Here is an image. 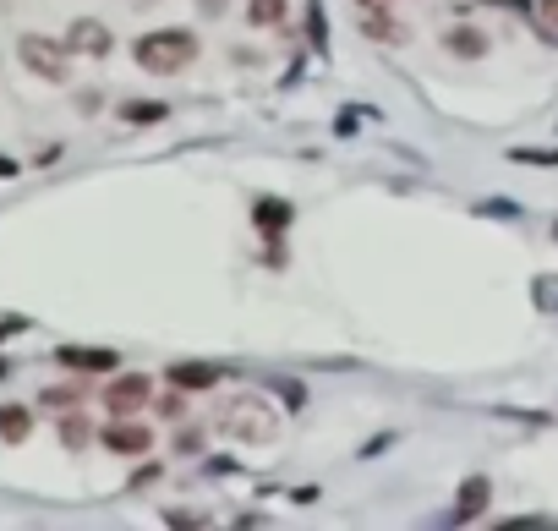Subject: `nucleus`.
Returning a JSON list of instances; mask_svg holds the SVG:
<instances>
[{"mask_svg": "<svg viewBox=\"0 0 558 531\" xmlns=\"http://www.w3.org/2000/svg\"><path fill=\"white\" fill-rule=\"evenodd\" d=\"M137 66L154 77H170V72H186V66L197 61V39L186 28H159V33H143V39L132 44Z\"/></svg>", "mask_w": 558, "mask_h": 531, "instance_id": "1", "label": "nucleus"}, {"mask_svg": "<svg viewBox=\"0 0 558 531\" xmlns=\"http://www.w3.org/2000/svg\"><path fill=\"white\" fill-rule=\"evenodd\" d=\"M17 55L33 77H44V83H66V72H72V66H66V44L44 39V33H22Z\"/></svg>", "mask_w": 558, "mask_h": 531, "instance_id": "2", "label": "nucleus"}, {"mask_svg": "<svg viewBox=\"0 0 558 531\" xmlns=\"http://www.w3.org/2000/svg\"><path fill=\"white\" fill-rule=\"evenodd\" d=\"M143 400H148V378L143 373H115L110 384H104V406H110L115 417H132Z\"/></svg>", "mask_w": 558, "mask_h": 531, "instance_id": "3", "label": "nucleus"}, {"mask_svg": "<svg viewBox=\"0 0 558 531\" xmlns=\"http://www.w3.org/2000/svg\"><path fill=\"white\" fill-rule=\"evenodd\" d=\"M104 449H115V455H148V449H154V433H148L143 422L121 417V422L104 427Z\"/></svg>", "mask_w": 558, "mask_h": 531, "instance_id": "4", "label": "nucleus"}, {"mask_svg": "<svg viewBox=\"0 0 558 531\" xmlns=\"http://www.w3.org/2000/svg\"><path fill=\"white\" fill-rule=\"evenodd\" d=\"M55 362L72 367V373H115V367H121V356H115V351H88V345H61V351H55Z\"/></svg>", "mask_w": 558, "mask_h": 531, "instance_id": "5", "label": "nucleus"}, {"mask_svg": "<svg viewBox=\"0 0 558 531\" xmlns=\"http://www.w3.org/2000/svg\"><path fill=\"white\" fill-rule=\"evenodd\" d=\"M66 50H77V55H110V28L93 22V17H77L72 33H66Z\"/></svg>", "mask_w": 558, "mask_h": 531, "instance_id": "6", "label": "nucleus"}, {"mask_svg": "<svg viewBox=\"0 0 558 531\" xmlns=\"http://www.w3.org/2000/svg\"><path fill=\"white\" fill-rule=\"evenodd\" d=\"M487 499H493V482L487 477H471L460 488V504H455V521H476V515L487 510Z\"/></svg>", "mask_w": 558, "mask_h": 531, "instance_id": "7", "label": "nucleus"}, {"mask_svg": "<svg viewBox=\"0 0 558 531\" xmlns=\"http://www.w3.org/2000/svg\"><path fill=\"white\" fill-rule=\"evenodd\" d=\"M219 367H208V362H181V367H170V384L176 389H214L219 384Z\"/></svg>", "mask_w": 558, "mask_h": 531, "instance_id": "8", "label": "nucleus"}, {"mask_svg": "<svg viewBox=\"0 0 558 531\" xmlns=\"http://www.w3.org/2000/svg\"><path fill=\"white\" fill-rule=\"evenodd\" d=\"M362 33H367V39H389V44L405 39L400 17H389V11H367V17H362Z\"/></svg>", "mask_w": 558, "mask_h": 531, "instance_id": "9", "label": "nucleus"}, {"mask_svg": "<svg viewBox=\"0 0 558 531\" xmlns=\"http://www.w3.org/2000/svg\"><path fill=\"white\" fill-rule=\"evenodd\" d=\"M33 433V417L22 406H0V438H6V444H22V438Z\"/></svg>", "mask_w": 558, "mask_h": 531, "instance_id": "10", "label": "nucleus"}, {"mask_svg": "<svg viewBox=\"0 0 558 531\" xmlns=\"http://www.w3.org/2000/svg\"><path fill=\"white\" fill-rule=\"evenodd\" d=\"M449 50H455L460 61H476V55H487V33L482 28H455L449 33Z\"/></svg>", "mask_w": 558, "mask_h": 531, "instance_id": "11", "label": "nucleus"}, {"mask_svg": "<svg viewBox=\"0 0 558 531\" xmlns=\"http://www.w3.org/2000/svg\"><path fill=\"white\" fill-rule=\"evenodd\" d=\"M170 105H159V99H132V105H121V121H132V126H154V121H165Z\"/></svg>", "mask_w": 558, "mask_h": 531, "instance_id": "12", "label": "nucleus"}, {"mask_svg": "<svg viewBox=\"0 0 558 531\" xmlns=\"http://www.w3.org/2000/svg\"><path fill=\"white\" fill-rule=\"evenodd\" d=\"M247 22L252 28H279L285 22V0H247Z\"/></svg>", "mask_w": 558, "mask_h": 531, "instance_id": "13", "label": "nucleus"}, {"mask_svg": "<svg viewBox=\"0 0 558 531\" xmlns=\"http://www.w3.org/2000/svg\"><path fill=\"white\" fill-rule=\"evenodd\" d=\"M252 219H258L263 230H279V225H290V203H279V198H263L258 209H252Z\"/></svg>", "mask_w": 558, "mask_h": 531, "instance_id": "14", "label": "nucleus"}, {"mask_svg": "<svg viewBox=\"0 0 558 531\" xmlns=\"http://www.w3.org/2000/svg\"><path fill=\"white\" fill-rule=\"evenodd\" d=\"M88 438H93V427L83 422V411H72V417L61 422V444H66V449H83Z\"/></svg>", "mask_w": 558, "mask_h": 531, "instance_id": "15", "label": "nucleus"}, {"mask_svg": "<svg viewBox=\"0 0 558 531\" xmlns=\"http://www.w3.org/2000/svg\"><path fill=\"white\" fill-rule=\"evenodd\" d=\"M515 165H558V148H509Z\"/></svg>", "mask_w": 558, "mask_h": 531, "instance_id": "16", "label": "nucleus"}, {"mask_svg": "<svg viewBox=\"0 0 558 531\" xmlns=\"http://www.w3.org/2000/svg\"><path fill=\"white\" fill-rule=\"evenodd\" d=\"M307 33H312V44H329V33H323V11H318V0H307Z\"/></svg>", "mask_w": 558, "mask_h": 531, "instance_id": "17", "label": "nucleus"}, {"mask_svg": "<svg viewBox=\"0 0 558 531\" xmlns=\"http://www.w3.org/2000/svg\"><path fill=\"white\" fill-rule=\"evenodd\" d=\"M537 22H542V33H558V0H537Z\"/></svg>", "mask_w": 558, "mask_h": 531, "instance_id": "18", "label": "nucleus"}, {"mask_svg": "<svg viewBox=\"0 0 558 531\" xmlns=\"http://www.w3.org/2000/svg\"><path fill=\"white\" fill-rule=\"evenodd\" d=\"M159 417L165 422H181L186 411H181V395H159Z\"/></svg>", "mask_w": 558, "mask_h": 531, "instance_id": "19", "label": "nucleus"}, {"mask_svg": "<svg viewBox=\"0 0 558 531\" xmlns=\"http://www.w3.org/2000/svg\"><path fill=\"white\" fill-rule=\"evenodd\" d=\"M482 214H498V219H520V203H476Z\"/></svg>", "mask_w": 558, "mask_h": 531, "instance_id": "20", "label": "nucleus"}, {"mask_svg": "<svg viewBox=\"0 0 558 531\" xmlns=\"http://www.w3.org/2000/svg\"><path fill=\"white\" fill-rule=\"evenodd\" d=\"M498 11H515V17H531V11H537V0H493Z\"/></svg>", "mask_w": 558, "mask_h": 531, "instance_id": "21", "label": "nucleus"}, {"mask_svg": "<svg viewBox=\"0 0 558 531\" xmlns=\"http://www.w3.org/2000/svg\"><path fill=\"white\" fill-rule=\"evenodd\" d=\"M44 406H72V389H44Z\"/></svg>", "mask_w": 558, "mask_h": 531, "instance_id": "22", "label": "nucleus"}, {"mask_svg": "<svg viewBox=\"0 0 558 531\" xmlns=\"http://www.w3.org/2000/svg\"><path fill=\"white\" fill-rule=\"evenodd\" d=\"M165 521H170V526H203V515H181V510H170Z\"/></svg>", "mask_w": 558, "mask_h": 531, "instance_id": "23", "label": "nucleus"}, {"mask_svg": "<svg viewBox=\"0 0 558 531\" xmlns=\"http://www.w3.org/2000/svg\"><path fill=\"white\" fill-rule=\"evenodd\" d=\"M17 329H22L17 318H0V340H11V334H17Z\"/></svg>", "mask_w": 558, "mask_h": 531, "instance_id": "24", "label": "nucleus"}, {"mask_svg": "<svg viewBox=\"0 0 558 531\" xmlns=\"http://www.w3.org/2000/svg\"><path fill=\"white\" fill-rule=\"evenodd\" d=\"M553 236H558V225H553Z\"/></svg>", "mask_w": 558, "mask_h": 531, "instance_id": "25", "label": "nucleus"}]
</instances>
